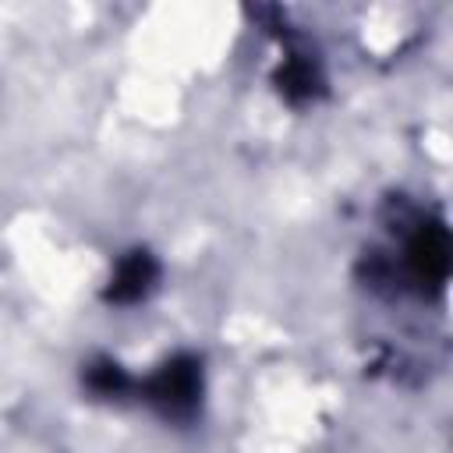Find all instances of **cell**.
<instances>
[{
    "label": "cell",
    "instance_id": "1",
    "mask_svg": "<svg viewBox=\"0 0 453 453\" xmlns=\"http://www.w3.org/2000/svg\"><path fill=\"white\" fill-rule=\"evenodd\" d=\"M138 393L145 396V403H152L163 418L173 421H188L198 411L202 400V365L188 354L170 357L166 365H159L142 386Z\"/></svg>",
    "mask_w": 453,
    "mask_h": 453
},
{
    "label": "cell",
    "instance_id": "3",
    "mask_svg": "<svg viewBox=\"0 0 453 453\" xmlns=\"http://www.w3.org/2000/svg\"><path fill=\"white\" fill-rule=\"evenodd\" d=\"M156 280H159L156 258H152L149 251L134 248V251H127V255L117 262L113 276H110V287H106V297H110L113 304H134V301H142V297L156 287Z\"/></svg>",
    "mask_w": 453,
    "mask_h": 453
},
{
    "label": "cell",
    "instance_id": "4",
    "mask_svg": "<svg viewBox=\"0 0 453 453\" xmlns=\"http://www.w3.org/2000/svg\"><path fill=\"white\" fill-rule=\"evenodd\" d=\"M276 85L290 103H308L322 92V71L319 60L308 57L304 50H287L280 71H276Z\"/></svg>",
    "mask_w": 453,
    "mask_h": 453
},
{
    "label": "cell",
    "instance_id": "2",
    "mask_svg": "<svg viewBox=\"0 0 453 453\" xmlns=\"http://www.w3.org/2000/svg\"><path fill=\"white\" fill-rule=\"evenodd\" d=\"M403 273L418 294H442L449 276V230L442 219H418L403 241Z\"/></svg>",
    "mask_w": 453,
    "mask_h": 453
}]
</instances>
